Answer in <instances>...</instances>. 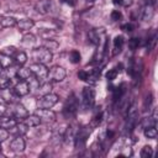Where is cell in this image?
I'll return each mask as SVG.
<instances>
[{
    "label": "cell",
    "mask_w": 158,
    "mask_h": 158,
    "mask_svg": "<svg viewBox=\"0 0 158 158\" xmlns=\"http://www.w3.org/2000/svg\"><path fill=\"white\" fill-rule=\"evenodd\" d=\"M78 106H79L78 99H77V96L72 93V94L68 96V99L65 100V104H64V107H63L64 115H65L67 117H73V116L77 114V111H78Z\"/></svg>",
    "instance_id": "1"
},
{
    "label": "cell",
    "mask_w": 158,
    "mask_h": 158,
    "mask_svg": "<svg viewBox=\"0 0 158 158\" xmlns=\"http://www.w3.org/2000/svg\"><path fill=\"white\" fill-rule=\"evenodd\" d=\"M58 100H59V98L57 94H53V93L44 94V95H42V98H40L37 100V107L38 109H51L52 106H54L58 102Z\"/></svg>",
    "instance_id": "2"
},
{
    "label": "cell",
    "mask_w": 158,
    "mask_h": 158,
    "mask_svg": "<svg viewBox=\"0 0 158 158\" xmlns=\"http://www.w3.org/2000/svg\"><path fill=\"white\" fill-rule=\"evenodd\" d=\"M32 57L36 60V63H42V64H47V63H49L52 60V53H51V51L47 49V48H44V47H40V48L33 49Z\"/></svg>",
    "instance_id": "3"
},
{
    "label": "cell",
    "mask_w": 158,
    "mask_h": 158,
    "mask_svg": "<svg viewBox=\"0 0 158 158\" xmlns=\"http://www.w3.org/2000/svg\"><path fill=\"white\" fill-rule=\"evenodd\" d=\"M95 101V91L93 88L90 86H85L81 91V102H83V107L85 110H89L93 107Z\"/></svg>",
    "instance_id": "4"
},
{
    "label": "cell",
    "mask_w": 158,
    "mask_h": 158,
    "mask_svg": "<svg viewBox=\"0 0 158 158\" xmlns=\"http://www.w3.org/2000/svg\"><path fill=\"white\" fill-rule=\"evenodd\" d=\"M30 70L31 73L35 75V78H37L38 80L46 79L48 77V69L46 67V64L42 63H33L30 65Z\"/></svg>",
    "instance_id": "5"
},
{
    "label": "cell",
    "mask_w": 158,
    "mask_h": 158,
    "mask_svg": "<svg viewBox=\"0 0 158 158\" xmlns=\"http://www.w3.org/2000/svg\"><path fill=\"white\" fill-rule=\"evenodd\" d=\"M67 77V72L63 67L59 65H53L51 68V70H48V77L52 81H62L63 79H65Z\"/></svg>",
    "instance_id": "6"
},
{
    "label": "cell",
    "mask_w": 158,
    "mask_h": 158,
    "mask_svg": "<svg viewBox=\"0 0 158 158\" xmlns=\"http://www.w3.org/2000/svg\"><path fill=\"white\" fill-rule=\"evenodd\" d=\"M89 135H90V130H86V127L85 128H80L78 131V133L74 136V146H75V148H78V149L84 148L85 143H86V138L89 137Z\"/></svg>",
    "instance_id": "7"
},
{
    "label": "cell",
    "mask_w": 158,
    "mask_h": 158,
    "mask_svg": "<svg viewBox=\"0 0 158 158\" xmlns=\"http://www.w3.org/2000/svg\"><path fill=\"white\" fill-rule=\"evenodd\" d=\"M53 9V2L51 0H38L35 4V10L41 14V15H47L52 11Z\"/></svg>",
    "instance_id": "8"
},
{
    "label": "cell",
    "mask_w": 158,
    "mask_h": 158,
    "mask_svg": "<svg viewBox=\"0 0 158 158\" xmlns=\"http://www.w3.org/2000/svg\"><path fill=\"white\" fill-rule=\"evenodd\" d=\"M36 115L40 117L41 122H53L56 120V114L49 109H38Z\"/></svg>",
    "instance_id": "9"
},
{
    "label": "cell",
    "mask_w": 158,
    "mask_h": 158,
    "mask_svg": "<svg viewBox=\"0 0 158 158\" xmlns=\"http://www.w3.org/2000/svg\"><path fill=\"white\" fill-rule=\"evenodd\" d=\"M104 37V30L102 28H94V30H90L88 32V38L91 43L94 44H100L101 43V40Z\"/></svg>",
    "instance_id": "10"
},
{
    "label": "cell",
    "mask_w": 158,
    "mask_h": 158,
    "mask_svg": "<svg viewBox=\"0 0 158 158\" xmlns=\"http://www.w3.org/2000/svg\"><path fill=\"white\" fill-rule=\"evenodd\" d=\"M14 93L17 95V96H25L30 93V85L26 80H20L15 86H14Z\"/></svg>",
    "instance_id": "11"
},
{
    "label": "cell",
    "mask_w": 158,
    "mask_h": 158,
    "mask_svg": "<svg viewBox=\"0 0 158 158\" xmlns=\"http://www.w3.org/2000/svg\"><path fill=\"white\" fill-rule=\"evenodd\" d=\"M25 147H26V143H25V139L21 137V136H17L16 138H14L10 143V148L11 151L16 152V153H20V152H23L25 151Z\"/></svg>",
    "instance_id": "12"
},
{
    "label": "cell",
    "mask_w": 158,
    "mask_h": 158,
    "mask_svg": "<svg viewBox=\"0 0 158 158\" xmlns=\"http://www.w3.org/2000/svg\"><path fill=\"white\" fill-rule=\"evenodd\" d=\"M16 26L20 31H27L35 26V21L32 19H22L16 23Z\"/></svg>",
    "instance_id": "13"
},
{
    "label": "cell",
    "mask_w": 158,
    "mask_h": 158,
    "mask_svg": "<svg viewBox=\"0 0 158 158\" xmlns=\"http://www.w3.org/2000/svg\"><path fill=\"white\" fill-rule=\"evenodd\" d=\"M23 123L27 126V127H37L40 123H41V120L40 117L35 114V115H27L25 118H23Z\"/></svg>",
    "instance_id": "14"
},
{
    "label": "cell",
    "mask_w": 158,
    "mask_h": 158,
    "mask_svg": "<svg viewBox=\"0 0 158 158\" xmlns=\"http://www.w3.org/2000/svg\"><path fill=\"white\" fill-rule=\"evenodd\" d=\"M14 58L11 57V56H9V54H5V53H0V68H2V69H6V68H9V67H11L12 64H14Z\"/></svg>",
    "instance_id": "15"
},
{
    "label": "cell",
    "mask_w": 158,
    "mask_h": 158,
    "mask_svg": "<svg viewBox=\"0 0 158 158\" xmlns=\"http://www.w3.org/2000/svg\"><path fill=\"white\" fill-rule=\"evenodd\" d=\"M17 21L11 16H0V28H7L16 26Z\"/></svg>",
    "instance_id": "16"
},
{
    "label": "cell",
    "mask_w": 158,
    "mask_h": 158,
    "mask_svg": "<svg viewBox=\"0 0 158 158\" xmlns=\"http://www.w3.org/2000/svg\"><path fill=\"white\" fill-rule=\"evenodd\" d=\"M154 15V10H153V6L152 5H146L143 9H142V12H141V20L142 21H149Z\"/></svg>",
    "instance_id": "17"
},
{
    "label": "cell",
    "mask_w": 158,
    "mask_h": 158,
    "mask_svg": "<svg viewBox=\"0 0 158 158\" xmlns=\"http://www.w3.org/2000/svg\"><path fill=\"white\" fill-rule=\"evenodd\" d=\"M17 125V121L12 117H1L0 118V127H4L6 130H11Z\"/></svg>",
    "instance_id": "18"
},
{
    "label": "cell",
    "mask_w": 158,
    "mask_h": 158,
    "mask_svg": "<svg viewBox=\"0 0 158 158\" xmlns=\"http://www.w3.org/2000/svg\"><path fill=\"white\" fill-rule=\"evenodd\" d=\"M27 115H28V114H27V110L25 109L23 105L17 104V105L15 106V109H14V116H15L16 118H25Z\"/></svg>",
    "instance_id": "19"
},
{
    "label": "cell",
    "mask_w": 158,
    "mask_h": 158,
    "mask_svg": "<svg viewBox=\"0 0 158 158\" xmlns=\"http://www.w3.org/2000/svg\"><path fill=\"white\" fill-rule=\"evenodd\" d=\"M11 85V77L6 73H0V90L6 89Z\"/></svg>",
    "instance_id": "20"
},
{
    "label": "cell",
    "mask_w": 158,
    "mask_h": 158,
    "mask_svg": "<svg viewBox=\"0 0 158 158\" xmlns=\"http://www.w3.org/2000/svg\"><path fill=\"white\" fill-rule=\"evenodd\" d=\"M31 74L32 73H31L30 68H19L16 70V75L20 78V80H27V79H30Z\"/></svg>",
    "instance_id": "21"
},
{
    "label": "cell",
    "mask_w": 158,
    "mask_h": 158,
    "mask_svg": "<svg viewBox=\"0 0 158 158\" xmlns=\"http://www.w3.org/2000/svg\"><path fill=\"white\" fill-rule=\"evenodd\" d=\"M123 37L122 36H116L115 37V40H114V54H117L120 51H121V48H122V46H123Z\"/></svg>",
    "instance_id": "22"
},
{
    "label": "cell",
    "mask_w": 158,
    "mask_h": 158,
    "mask_svg": "<svg viewBox=\"0 0 158 158\" xmlns=\"http://www.w3.org/2000/svg\"><path fill=\"white\" fill-rule=\"evenodd\" d=\"M14 59H15V62H16L19 65H23V64L27 62V54H26L25 52H22V51L16 52Z\"/></svg>",
    "instance_id": "23"
},
{
    "label": "cell",
    "mask_w": 158,
    "mask_h": 158,
    "mask_svg": "<svg viewBox=\"0 0 158 158\" xmlns=\"http://www.w3.org/2000/svg\"><path fill=\"white\" fill-rule=\"evenodd\" d=\"M143 133H144V136H146L147 138H151V139H154V138L157 137V135H158L156 126H149V127H146Z\"/></svg>",
    "instance_id": "24"
},
{
    "label": "cell",
    "mask_w": 158,
    "mask_h": 158,
    "mask_svg": "<svg viewBox=\"0 0 158 158\" xmlns=\"http://www.w3.org/2000/svg\"><path fill=\"white\" fill-rule=\"evenodd\" d=\"M58 42L57 41H54V40H46L44 42H43V47L44 48H47V49H49V51H53V49H57L58 48Z\"/></svg>",
    "instance_id": "25"
},
{
    "label": "cell",
    "mask_w": 158,
    "mask_h": 158,
    "mask_svg": "<svg viewBox=\"0 0 158 158\" xmlns=\"http://www.w3.org/2000/svg\"><path fill=\"white\" fill-rule=\"evenodd\" d=\"M153 156V149L151 146H144L141 149V157L142 158H151Z\"/></svg>",
    "instance_id": "26"
},
{
    "label": "cell",
    "mask_w": 158,
    "mask_h": 158,
    "mask_svg": "<svg viewBox=\"0 0 158 158\" xmlns=\"http://www.w3.org/2000/svg\"><path fill=\"white\" fill-rule=\"evenodd\" d=\"M51 90H52V84H51V83H44V84H41V85L38 86V91H40L42 95L51 93Z\"/></svg>",
    "instance_id": "27"
},
{
    "label": "cell",
    "mask_w": 158,
    "mask_h": 158,
    "mask_svg": "<svg viewBox=\"0 0 158 158\" xmlns=\"http://www.w3.org/2000/svg\"><path fill=\"white\" fill-rule=\"evenodd\" d=\"M123 93H125V89H123V85H121V86H117L115 90H114V100L115 101H117V100H120L121 98H122V95H123Z\"/></svg>",
    "instance_id": "28"
},
{
    "label": "cell",
    "mask_w": 158,
    "mask_h": 158,
    "mask_svg": "<svg viewBox=\"0 0 158 158\" xmlns=\"http://www.w3.org/2000/svg\"><path fill=\"white\" fill-rule=\"evenodd\" d=\"M80 58H81V56H80V53L78 51H72L70 52V62L72 63H79Z\"/></svg>",
    "instance_id": "29"
},
{
    "label": "cell",
    "mask_w": 158,
    "mask_h": 158,
    "mask_svg": "<svg viewBox=\"0 0 158 158\" xmlns=\"http://www.w3.org/2000/svg\"><path fill=\"white\" fill-rule=\"evenodd\" d=\"M138 44H139V40H137V38H131L128 41V48L132 49V51L136 49L138 47Z\"/></svg>",
    "instance_id": "30"
},
{
    "label": "cell",
    "mask_w": 158,
    "mask_h": 158,
    "mask_svg": "<svg viewBox=\"0 0 158 158\" xmlns=\"http://www.w3.org/2000/svg\"><path fill=\"white\" fill-rule=\"evenodd\" d=\"M101 120H102V112H98L94 117H93V126H98V125H100V122H101Z\"/></svg>",
    "instance_id": "31"
},
{
    "label": "cell",
    "mask_w": 158,
    "mask_h": 158,
    "mask_svg": "<svg viewBox=\"0 0 158 158\" xmlns=\"http://www.w3.org/2000/svg\"><path fill=\"white\" fill-rule=\"evenodd\" d=\"M7 137H9V131L6 128H4V127H0V142L6 141Z\"/></svg>",
    "instance_id": "32"
},
{
    "label": "cell",
    "mask_w": 158,
    "mask_h": 158,
    "mask_svg": "<svg viewBox=\"0 0 158 158\" xmlns=\"http://www.w3.org/2000/svg\"><path fill=\"white\" fill-rule=\"evenodd\" d=\"M116 75H117V70H116V69H110V70L106 73V78H107L109 80H114V79L116 78Z\"/></svg>",
    "instance_id": "33"
},
{
    "label": "cell",
    "mask_w": 158,
    "mask_h": 158,
    "mask_svg": "<svg viewBox=\"0 0 158 158\" xmlns=\"http://www.w3.org/2000/svg\"><path fill=\"white\" fill-rule=\"evenodd\" d=\"M78 78L80 79V80H88L89 79V73L88 72H85V70H80L79 73H78Z\"/></svg>",
    "instance_id": "34"
},
{
    "label": "cell",
    "mask_w": 158,
    "mask_h": 158,
    "mask_svg": "<svg viewBox=\"0 0 158 158\" xmlns=\"http://www.w3.org/2000/svg\"><path fill=\"white\" fill-rule=\"evenodd\" d=\"M111 19H112V21H118L121 19V12L118 10H114L111 12Z\"/></svg>",
    "instance_id": "35"
},
{
    "label": "cell",
    "mask_w": 158,
    "mask_h": 158,
    "mask_svg": "<svg viewBox=\"0 0 158 158\" xmlns=\"http://www.w3.org/2000/svg\"><path fill=\"white\" fill-rule=\"evenodd\" d=\"M2 53L11 56V54H15V53H16V49H15V47H12V46H11V47H5L4 51H2Z\"/></svg>",
    "instance_id": "36"
},
{
    "label": "cell",
    "mask_w": 158,
    "mask_h": 158,
    "mask_svg": "<svg viewBox=\"0 0 158 158\" xmlns=\"http://www.w3.org/2000/svg\"><path fill=\"white\" fill-rule=\"evenodd\" d=\"M36 41V38H35V36L33 35H26L25 37H23V42H30V43H33Z\"/></svg>",
    "instance_id": "37"
},
{
    "label": "cell",
    "mask_w": 158,
    "mask_h": 158,
    "mask_svg": "<svg viewBox=\"0 0 158 158\" xmlns=\"http://www.w3.org/2000/svg\"><path fill=\"white\" fill-rule=\"evenodd\" d=\"M132 28H133V26H132L131 23H126V25L122 26V30H123V31H127V32L132 31Z\"/></svg>",
    "instance_id": "38"
},
{
    "label": "cell",
    "mask_w": 158,
    "mask_h": 158,
    "mask_svg": "<svg viewBox=\"0 0 158 158\" xmlns=\"http://www.w3.org/2000/svg\"><path fill=\"white\" fill-rule=\"evenodd\" d=\"M6 105L5 104H2V102H0V116H2L5 112H6Z\"/></svg>",
    "instance_id": "39"
},
{
    "label": "cell",
    "mask_w": 158,
    "mask_h": 158,
    "mask_svg": "<svg viewBox=\"0 0 158 158\" xmlns=\"http://www.w3.org/2000/svg\"><path fill=\"white\" fill-rule=\"evenodd\" d=\"M120 4L123 6H130L132 4V0H120Z\"/></svg>",
    "instance_id": "40"
},
{
    "label": "cell",
    "mask_w": 158,
    "mask_h": 158,
    "mask_svg": "<svg viewBox=\"0 0 158 158\" xmlns=\"http://www.w3.org/2000/svg\"><path fill=\"white\" fill-rule=\"evenodd\" d=\"M147 104H148V106L152 104V95H151V94H148V96L146 98V101H144V106H146Z\"/></svg>",
    "instance_id": "41"
},
{
    "label": "cell",
    "mask_w": 158,
    "mask_h": 158,
    "mask_svg": "<svg viewBox=\"0 0 158 158\" xmlns=\"http://www.w3.org/2000/svg\"><path fill=\"white\" fill-rule=\"evenodd\" d=\"M156 1H157V0H146V2H147L148 5H152V6L156 4Z\"/></svg>",
    "instance_id": "42"
},
{
    "label": "cell",
    "mask_w": 158,
    "mask_h": 158,
    "mask_svg": "<svg viewBox=\"0 0 158 158\" xmlns=\"http://www.w3.org/2000/svg\"><path fill=\"white\" fill-rule=\"evenodd\" d=\"M114 2L115 4H120V0H114Z\"/></svg>",
    "instance_id": "43"
},
{
    "label": "cell",
    "mask_w": 158,
    "mask_h": 158,
    "mask_svg": "<svg viewBox=\"0 0 158 158\" xmlns=\"http://www.w3.org/2000/svg\"><path fill=\"white\" fill-rule=\"evenodd\" d=\"M0 143H1V142H0ZM0 151H1V144H0Z\"/></svg>",
    "instance_id": "44"
}]
</instances>
